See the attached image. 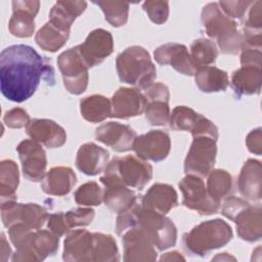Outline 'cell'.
Masks as SVG:
<instances>
[{
  "instance_id": "cell-45",
  "label": "cell",
  "mask_w": 262,
  "mask_h": 262,
  "mask_svg": "<svg viewBox=\"0 0 262 262\" xmlns=\"http://www.w3.org/2000/svg\"><path fill=\"white\" fill-rule=\"evenodd\" d=\"M252 1H220L218 2L221 10L230 18L242 19L246 14Z\"/></svg>"
},
{
  "instance_id": "cell-40",
  "label": "cell",
  "mask_w": 262,
  "mask_h": 262,
  "mask_svg": "<svg viewBox=\"0 0 262 262\" xmlns=\"http://www.w3.org/2000/svg\"><path fill=\"white\" fill-rule=\"evenodd\" d=\"M104 13L106 21L115 28L124 26L128 20L129 3L124 1H94Z\"/></svg>"
},
{
  "instance_id": "cell-24",
  "label": "cell",
  "mask_w": 262,
  "mask_h": 262,
  "mask_svg": "<svg viewBox=\"0 0 262 262\" xmlns=\"http://www.w3.org/2000/svg\"><path fill=\"white\" fill-rule=\"evenodd\" d=\"M93 232L86 229L70 231L63 243L62 259L68 262H92Z\"/></svg>"
},
{
  "instance_id": "cell-41",
  "label": "cell",
  "mask_w": 262,
  "mask_h": 262,
  "mask_svg": "<svg viewBox=\"0 0 262 262\" xmlns=\"http://www.w3.org/2000/svg\"><path fill=\"white\" fill-rule=\"evenodd\" d=\"M103 190L100 188L97 182L89 181L81 186L75 191L74 199L78 205L81 206H98L102 202Z\"/></svg>"
},
{
  "instance_id": "cell-28",
  "label": "cell",
  "mask_w": 262,
  "mask_h": 262,
  "mask_svg": "<svg viewBox=\"0 0 262 262\" xmlns=\"http://www.w3.org/2000/svg\"><path fill=\"white\" fill-rule=\"evenodd\" d=\"M100 182L104 186L102 202L111 211L120 214L136 204V193L132 188L114 181L100 180Z\"/></svg>"
},
{
  "instance_id": "cell-33",
  "label": "cell",
  "mask_w": 262,
  "mask_h": 262,
  "mask_svg": "<svg viewBox=\"0 0 262 262\" xmlns=\"http://www.w3.org/2000/svg\"><path fill=\"white\" fill-rule=\"evenodd\" d=\"M198 88L205 93L224 91L229 85L228 75L225 71L216 67H201L194 74Z\"/></svg>"
},
{
  "instance_id": "cell-30",
  "label": "cell",
  "mask_w": 262,
  "mask_h": 262,
  "mask_svg": "<svg viewBox=\"0 0 262 262\" xmlns=\"http://www.w3.org/2000/svg\"><path fill=\"white\" fill-rule=\"evenodd\" d=\"M262 210L260 206H248L232 220L238 236L249 243L257 242L262 235Z\"/></svg>"
},
{
  "instance_id": "cell-37",
  "label": "cell",
  "mask_w": 262,
  "mask_h": 262,
  "mask_svg": "<svg viewBox=\"0 0 262 262\" xmlns=\"http://www.w3.org/2000/svg\"><path fill=\"white\" fill-rule=\"evenodd\" d=\"M119 260V250L115 238L111 234L93 232L92 262H115Z\"/></svg>"
},
{
  "instance_id": "cell-25",
  "label": "cell",
  "mask_w": 262,
  "mask_h": 262,
  "mask_svg": "<svg viewBox=\"0 0 262 262\" xmlns=\"http://www.w3.org/2000/svg\"><path fill=\"white\" fill-rule=\"evenodd\" d=\"M110 154L94 142H87L80 146L76 157V167L88 176H95L104 171L108 164Z\"/></svg>"
},
{
  "instance_id": "cell-2",
  "label": "cell",
  "mask_w": 262,
  "mask_h": 262,
  "mask_svg": "<svg viewBox=\"0 0 262 262\" xmlns=\"http://www.w3.org/2000/svg\"><path fill=\"white\" fill-rule=\"evenodd\" d=\"M131 227L144 233L159 251H165L176 244L177 229L173 221L141 204H135L117 217L116 230L119 235Z\"/></svg>"
},
{
  "instance_id": "cell-9",
  "label": "cell",
  "mask_w": 262,
  "mask_h": 262,
  "mask_svg": "<svg viewBox=\"0 0 262 262\" xmlns=\"http://www.w3.org/2000/svg\"><path fill=\"white\" fill-rule=\"evenodd\" d=\"M182 192V204L189 210L201 215H212L219 211L220 203L216 202L208 192L204 180L191 174H186L178 183Z\"/></svg>"
},
{
  "instance_id": "cell-10",
  "label": "cell",
  "mask_w": 262,
  "mask_h": 262,
  "mask_svg": "<svg viewBox=\"0 0 262 262\" xmlns=\"http://www.w3.org/2000/svg\"><path fill=\"white\" fill-rule=\"evenodd\" d=\"M217 155L216 140L207 137H193L189 150L184 161L185 174L207 177L213 170Z\"/></svg>"
},
{
  "instance_id": "cell-6",
  "label": "cell",
  "mask_w": 262,
  "mask_h": 262,
  "mask_svg": "<svg viewBox=\"0 0 262 262\" xmlns=\"http://www.w3.org/2000/svg\"><path fill=\"white\" fill-rule=\"evenodd\" d=\"M230 225L222 219L204 221L183 235L182 243L187 252L195 256H206L213 250L224 247L232 238Z\"/></svg>"
},
{
  "instance_id": "cell-16",
  "label": "cell",
  "mask_w": 262,
  "mask_h": 262,
  "mask_svg": "<svg viewBox=\"0 0 262 262\" xmlns=\"http://www.w3.org/2000/svg\"><path fill=\"white\" fill-rule=\"evenodd\" d=\"M154 57L159 64H170L185 76H194L199 69L187 47L180 43H166L159 46L154 52Z\"/></svg>"
},
{
  "instance_id": "cell-4",
  "label": "cell",
  "mask_w": 262,
  "mask_h": 262,
  "mask_svg": "<svg viewBox=\"0 0 262 262\" xmlns=\"http://www.w3.org/2000/svg\"><path fill=\"white\" fill-rule=\"evenodd\" d=\"M202 24L207 35L215 40L224 54H237L244 44L243 34L234 19L228 17L216 2L208 3L202 10Z\"/></svg>"
},
{
  "instance_id": "cell-1",
  "label": "cell",
  "mask_w": 262,
  "mask_h": 262,
  "mask_svg": "<svg viewBox=\"0 0 262 262\" xmlns=\"http://www.w3.org/2000/svg\"><path fill=\"white\" fill-rule=\"evenodd\" d=\"M52 68L33 47L11 45L0 53V89L11 101L23 102L36 92L42 77Z\"/></svg>"
},
{
  "instance_id": "cell-11",
  "label": "cell",
  "mask_w": 262,
  "mask_h": 262,
  "mask_svg": "<svg viewBox=\"0 0 262 262\" xmlns=\"http://www.w3.org/2000/svg\"><path fill=\"white\" fill-rule=\"evenodd\" d=\"M170 127L176 131H189L193 137L207 136L217 141L219 137L216 125L205 116L184 105L176 106L170 114Z\"/></svg>"
},
{
  "instance_id": "cell-21",
  "label": "cell",
  "mask_w": 262,
  "mask_h": 262,
  "mask_svg": "<svg viewBox=\"0 0 262 262\" xmlns=\"http://www.w3.org/2000/svg\"><path fill=\"white\" fill-rule=\"evenodd\" d=\"M124 261L148 262L157 260L156 247L139 229L131 227L122 234Z\"/></svg>"
},
{
  "instance_id": "cell-7",
  "label": "cell",
  "mask_w": 262,
  "mask_h": 262,
  "mask_svg": "<svg viewBox=\"0 0 262 262\" xmlns=\"http://www.w3.org/2000/svg\"><path fill=\"white\" fill-rule=\"evenodd\" d=\"M100 180L114 181L129 188L141 190L152 178V167L135 156L114 158L103 171Z\"/></svg>"
},
{
  "instance_id": "cell-29",
  "label": "cell",
  "mask_w": 262,
  "mask_h": 262,
  "mask_svg": "<svg viewBox=\"0 0 262 262\" xmlns=\"http://www.w3.org/2000/svg\"><path fill=\"white\" fill-rule=\"evenodd\" d=\"M77 177L70 167L58 166L46 172L41 182L42 190L49 195L62 196L68 194L75 186Z\"/></svg>"
},
{
  "instance_id": "cell-23",
  "label": "cell",
  "mask_w": 262,
  "mask_h": 262,
  "mask_svg": "<svg viewBox=\"0 0 262 262\" xmlns=\"http://www.w3.org/2000/svg\"><path fill=\"white\" fill-rule=\"evenodd\" d=\"M95 212L91 208L79 207L72 209L66 213L59 212L49 214L47 219V228L58 236H62L69 233L73 227L89 225Z\"/></svg>"
},
{
  "instance_id": "cell-44",
  "label": "cell",
  "mask_w": 262,
  "mask_h": 262,
  "mask_svg": "<svg viewBox=\"0 0 262 262\" xmlns=\"http://www.w3.org/2000/svg\"><path fill=\"white\" fill-rule=\"evenodd\" d=\"M31 119L28 113L20 107H14L7 111L3 116V123L8 128L19 129L23 127H27L30 123Z\"/></svg>"
},
{
  "instance_id": "cell-38",
  "label": "cell",
  "mask_w": 262,
  "mask_h": 262,
  "mask_svg": "<svg viewBox=\"0 0 262 262\" xmlns=\"http://www.w3.org/2000/svg\"><path fill=\"white\" fill-rule=\"evenodd\" d=\"M206 187L210 195L216 202L221 203V200L228 196L232 190V177L225 170H212L208 174Z\"/></svg>"
},
{
  "instance_id": "cell-43",
  "label": "cell",
  "mask_w": 262,
  "mask_h": 262,
  "mask_svg": "<svg viewBox=\"0 0 262 262\" xmlns=\"http://www.w3.org/2000/svg\"><path fill=\"white\" fill-rule=\"evenodd\" d=\"M143 10L147 13L149 19L156 25H162L167 21L169 16V2L160 0H148L142 4Z\"/></svg>"
},
{
  "instance_id": "cell-32",
  "label": "cell",
  "mask_w": 262,
  "mask_h": 262,
  "mask_svg": "<svg viewBox=\"0 0 262 262\" xmlns=\"http://www.w3.org/2000/svg\"><path fill=\"white\" fill-rule=\"evenodd\" d=\"M261 68L242 66L231 76V86L238 95L258 94L261 90Z\"/></svg>"
},
{
  "instance_id": "cell-48",
  "label": "cell",
  "mask_w": 262,
  "mask_h": 262,
  "mask_svg": "<svg viewBox=\"0 0 262 262\" xmlns=\"http://www.w3.org/2000/svg\"><path fill=\"white\" fill-rule=\"evenodd\" d=\"M262 129L256 128L252 130L247 138H246V144L248 149L256 155H261L262 151Z\"/></svg>"
},
{
  "instance_id": "cell-18",
  "label": "cell",
  "mask_w": 262,
  "mask_h": 262,
  "mask_svg": "<svg viewBox=\"0 0 262 262\" xmlns=\"http://www.w3.org/2000/svg\"><path fill=\"white\" fill-rule=\"evenodd\" d=\"M111 118L129 119L144 113L146 99L143 93L136 88L120 87L111 99Z\"/></svg>"
},
{
  "instance_id": "cell-27",
  "label": "cell",
  "mask_w": 262,
  "mask_h": 262,
  "mask_svg": "<svg viewBox=\"0 0 262 262\" xmlns=\"http://www.w3.org/2000/svg\"><path fill=\"white\" fill-rule=\"evenodd\" d=\"M261 183V162L255 159H249L244 164L237 180V188L241 194L252 202L260 201L262 196Z\"/></svg>"
},
{
  "instance_id": "cell-51",
  "label": "cell",
  "mask_w": 262,
  "mask_h": 262,
  "mask_svg": "<svg viewBox=\"0 0 262 262\" xmlns=\"http://www.w3.org/2000/svg\"><path fill=\"white\" fill-rule=\"evenodd\" d=\"M213 260H235V258L234 257H232V256H230V255H228L227 253H222V254H219V255H217L215 258H213Z\"/></svg>"
},
{
  "instance_id": "cell-49",
  "label": "cell",
  "mask_w": 262,
  "mask_h": 262,
  "mask_svg": "<svg viewBox=\"0 0 262 262\" xmlns=\"http://www.w3.org/2000/svg\"><path fill=\"white\" fill-rule=\"evenodd\" d=\"M11 254V248L9 247L4 233H1V262H6L9 260Z\"/></svg>"
},
{
  "instance_id": "cell-5",
  "label": "cell",
  "mask_w": 262,
  "mask_h": 262,
  "mask_svg": "<svg viewBox=\"0 0 262 262\" xmlns=\"http://www.w3.org/2000/svg\"><path fill=\"white\" fill-rule=\"evenodd\" d=\"M119 79L129 85L146 90L157 77V70L146 49L134 45L127 47L116 59Z\"/></svg>"
},
{
  "instance_id": "cell-8",
  "label": "cell",
  "mask_w": 262,
  "mask_h": 262,
  "mask_svg": "<svg viewBox=\"0 0 262 262\" xmlns=\"http://www.w3.org/2000/svg\"><path fill=\"white\" fill-rule=\"evenodd\" d=\"M57 66L68 92L79 95L88 86V66L83 59L78 46L70 48L57 57Z\"/></svg>"
},
{
  "instance_id": "cell-47",
  "label": "cell",
  "mask_w": 262,
  "mask_h": 262,
  "mask_svg": "<svg viewBox=\"0 0 262 262\" xmlns=\"http://www.w3.org/2000/svg\"><path fill=\"white\" fill-rule=\"evenodd\" d=\"M241 53V64L242 66H253L261 68L262 51L261 48L243 47Z\"/></svg>"
},
{
  "instance_id": "cell-14",
  "label": "cell",
  "mask_w": 262,
  "mask_h": 262,
  "mask_svg": "<svg viewBox=\"0 0 262 262\" xmlns=\"http://www.w3.org/2000/svg\"><path fill=\"white\" fill-rule=\"evenodd\" d=\"M24 176L30 181H40L46 174V152L40 143L32 140H23L16 147Z\"/></svg>"
},
{
  "instance_id": "cell-36",
  "label": "cell",
  "mask_w": 262,
  "mask_h": 262,
  "mask_svg": "<svg viewBox=\"0 0 262 262\" xmlns=\"http://www.w3.org/2000/svg\"><path fill=\"white\" fill-rule=\"evenodd\" d=\"M69 37L70 32L62 31L47 21L36 33L35 41L41 49L49 52H55L67 43Z\"/></svg>"
},
{
  "instance_id": "cell-12",
  "label": "cell",
  "mask_w": 262,
  "mask_h": 262,
  "mask_svg": "<svg viewBox=\"0 0 262 262\" xmlns=\"http://www.w3.org/2000/svg\"><path fill=\"white\" fill-rule=\"evenodd\" d=\"M48 217L47 210L38 204H19L15 201L1 204V219L7 228L21 223L32 229H40Z\"/></svg>"
},
{
  "instance_id": "cell-3",
  "label": "cell",
  "mask_w": 262,
  "mask_h": 262,
  "mask_svg": "<svg viewBox=\"0 0 262 262\" xmlns=\"http://www.w3.org/2000/svg\"><path fill=\"white\" fill-rule=\"evenodd\" d=\"M8 235L15 247L13 262H39L53 256L59 245V236L45 229H32L17 223L8 228Z\"/></svg>"
},
{
  "instance_id": "cell-19",
  "label": "cell",
  "mask_w": 262,
  "mask_h": 262,
  "mask_svg": "<svg viewBox=\"0 0 262 262\" xmlns=\"http://www.w3.org/2000/svg\"><path fill=\"white\" fill-rule=\"evenodd\" d=\"M38 0L12 1V15L9 19V32L18 38H29L35 31V17L39 11Z\"/></svg>"
},
{
  "instance_id": "cell-39",
  "label": "cell",
  "mask_w": 262,
  "mask_h": 262,
  "mask_svg": "<svg viewBox=\"0 0 262 262\" xmlns=\"http://www.w3.org/2000/svg\"><path fill=\"white\" fill-rule=\"evenodd\" d=\"M189 53L198 68H201L215 62L218 56V49L212 40L200 38L191 43Z\"/></svg>"
},
{
  "instance_id": "cell-34",
  "label": "cell",
  "mask_w": 262,
  "mask_h": 262,
  "mask_svg": "<svg viewBox=\"0 0 262 262\" xmlns=\"http://www.w3.org/2000/svg\"><path fill=\"white\" fill-rule=\"evenodd\" d=\"M111 100L103 95L93 94L80 100V113L90 123H100L111 117Z\"/></svg>"
},
{
  "instance_id": "cell-20",
  "label": "cell",
  "mask_w": 262,
  "mask_h": 262,
  "mask_svg": "<svg viewBox=\"0 0 262 262\" xmlns=\"http://www.w3.org/2000/svg\"><path fill=\"white\" fill-rule=\"evenodd\" d=\"M136 136V132L129 125L118 122L104 123L95 130L96 140L110 146L117 152L131 150Z\"/></svg>"
},
{
  "instance_id": "cell-13",
  "label": "cell",
  "mask_w": 262,
  "mask_h": 262,
  "mask_svg": "<svg viewBox=\"0 0 262 262\" xmlns=\"http://www.w3.org/2000/svg\"><path fill=\"white\" fill-rule=\"evenodd\" d=\"M132 149L143 161L161 162L170 152V136L163 130H150L145 134L136 136Z\"/></svg>"
},
{
  "instance_id": "cell-50",
  "label": "cell",
  "mask_w": 262,
  "mask_h": 262,
  "mask_svg": "<svg viewBox=\"0 0 262 262\" xmlns=\"http://www.w3.org/2000/svg\"><path fill=\"white\" fill-rule=\"evenodd\" d=\"M161 261H184L185 258L177 251H173V252H169L164 254L161 258Z\"/></svg>"
},
{
  "instance_id": "cell-42",
  "label": "cell",
  "mask_w": 262,
  "mask_h": 262,
  "mask_svg": "<svg viewBox=\"0 0 262 262\" xmlns=\"http://www.w3.org/2000/svg\"><path fill=\"white\" fill-rule=\"evenodd\" d=\"M242 21L244 25V33H261L262 2L260 0L252 1Z\"/></svg>"
},
{
  "instance_id": "cell-15",
  "label": "cell",
  "mask_w": 262,
  "mask_h": 262,
  "mask_svg": "<svg viewBox=\"0 0 262 262\" xmlns=\"http://www.w3.org/2000/svg\"><path fill=\"white\" fill-rule=\"evenodd\" d=\"M79 51L88 68L100 64L114 50L112 34L104 29H95L89 33L85 41L78 45Z\"/></svg>"
},
{
  "instance_id": "cell-31",
  "label": "cell",
  "mask_w": 262,
  "mask_h": 262,
  "mask_svg": "<svg viewBox=\"0 0 262 262\" xmlns=\"http://www.w3.org/2000/svg\"><path fill=\"white\" fill-rule=\"evenodd\" d=\"M86 7L85 1H57L50 9L48 21L62 31L70 32L74 20L84 12Z\"/></svg>"
},
{
  "instance_id": "cell-22",
  "label": "cell",
  "mask_w": 262,
  "mask_h": 262,
  "mask_svg": "<svg viewBox=\"0 0 262 262\" xmlns=\"http://www.w3.org/2000/svg\"><path fill=\"white\" fill-rule=\"evenodd\" d=\"M30 138L48 148L62 146L67 141L64 129L49 119H33L26 127Z\"/></svg>"
},
{
  "instance_id": "cell-17",
  "label": "cell",
  "mask_w": 262,
  "mask_h": 262,
  "mask_svg": "<svg viewBox=\"0 0 262 262\" xmlns=\"http://www.w3.org/2000/svg\"><path fill=\"white\" fill-rule=\"evenodd\" d=\"M145 118L154 126H165L169 123L170 107L169 88L163 83H154L145 90Z\"/></svg>"
},
{
  "instance_id": "cell-26",
  "label": "cell",
  "mask_w": 262,
  "mask_h": 262,
  "mask_svg": "<svg viewBox=\"0 0 262 262\" xmlns=\"http://www.w3.org/2000/svg\"><path fill=\"white\" fill-rule=\"evenodd\" d=\"M146 209L166 215L178 205V195L174 187L167 183H155L141 200Z\"/></svg>"
},
{
  "instance_id": "cell-46",
  "label": "cell",
  "mask_w": 262,
  "mask_h": 262,
  "mask_svg": "<svg viewBox=\"0 0 262 262\" xmlns=\"http://www.w3.org/2000/svg\"><path fill=\"white\" fill-rule=\"evenodd\" d=\"M249 205L250 204L246 200H243L234 195H228V198H226L223 203L221 213L224 217L233 220L234 217Z\"/></svg>"
},
{
  "instance_id": "cell-35",
  "label": "cell",
  "mask_w": 262,
  "mask_h": 262,
  "mask_svg": "<svg viewBox=\"0 0 262 262\" xmlns=\"http://www.w3.org/2000/svg\"><path fill=\"white\" fill-rule=\"evenodd\" d=\"M19 183L17 165L10 159L2 160L0 163V196L1 204L15 201L16 189Z\"/></svg>"
}]
</instances>
